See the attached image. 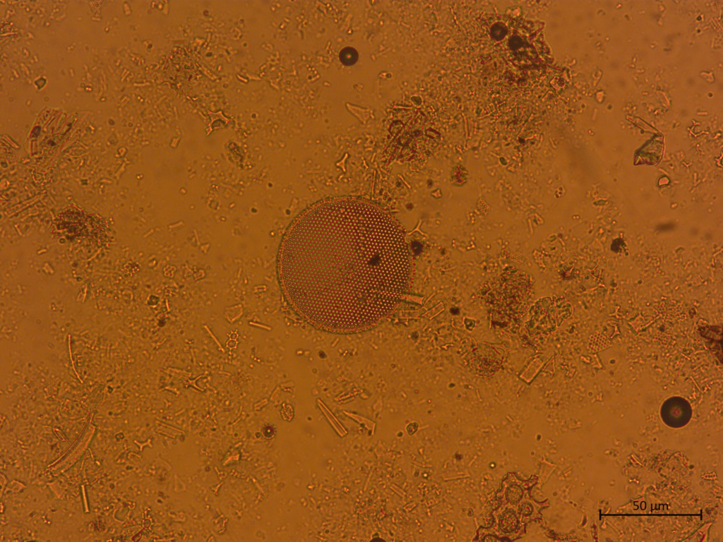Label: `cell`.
<instances>
[{"mask_svg":"<svg viewBox=\"0 0 723 542\" xmlns=\"http://www.w3.org/2000/svg\"><path fill=\"white\" fill-rule=\"evenodd\" d=\"M294 243L299 308L318 327L349 333L375 327L407 290L404 236L373 205L337 199L315 205L300 220Z\"/></svg>","mask_w":723,"mask_h":542,"instance_id":"cell-1","label":"cell"},{"mask_svg":"<svg viewBox=\"0 0 723 542\" xmlns=\"http://www.w3.org/2000/svg\"><path fill=\"white\" fill-rule=\"evenodd\" d=\"M324 411L325 415L330 421L331 426L334 428L335 431L341 436L344 437L347 433V430L343 426L337 421V419L328 411Z\"/></svg>","mask_w":723,"mask_h":542,"instance_id":"cell-2","label":"cell"}]
</instances>
